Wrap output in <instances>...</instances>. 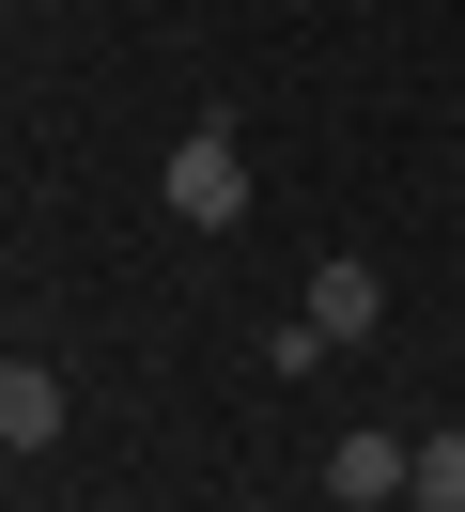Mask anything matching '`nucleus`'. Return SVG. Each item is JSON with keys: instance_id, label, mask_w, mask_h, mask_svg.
Here are the masks:
<instances>
[{"instance_id": "obj_3", "label": "nucleus", "mask_w": 465, "mask_h": 512, "mask_svg": "<svg viewBox=\"0 0 465 512\" xmlns=\"http://www.w3.org/2000/svg\"><path fill=\"white\" fill-rule=\"evenodd\" d=\"M403 466H419V435H341V450H326V512H388Z\"/></svg>"}, {"instance_id": "obj_4", "label": "nucleus", "mask_w": 465, "mask_h": 512, "mask_svg": "<svg viewBox=\"0 0 465 512\" xmlns=\"http://www.w3.org/2000/svg\"><path fill=\"white\" fill-rule=\"evenodd\" d=\"M62 435V373L47 357H0V450H47Z\"/></svg>"}, {"instance_id": "obj_1", "label": "nucleus", "mask_w": 465, "mask_h": 512, "mask_svg": "<svg viewBox=\"0 0 465 512\" xmlns=\"http://www.w3.org/2000/svg\"><path fill=\"white\" fill-rule=\"evenodd\" d=\"M155 187H171V218H186V233H233V218H248V140H233V125H186Z\"/></svg>"}, {"instance_id": "obj_2", "label": "nucleus", "mask_w": 465, "mask_h": 512, "mask_svg": "<svg viewBox=\"0 0 465 512\" xmlns=\"http://www.w3.org/2000/svg\"><path fill=\"white\" fill-rule=\"evenodd\" d=\"M295 326H310L326 357H341V342H372V326H388V280H372L357 249H326V264H310V311H295Z\"/></svg>"}, {"instance_id": "obj_5", "label": "nucleus", "mask_w": 465, "mask_h": 512, "mask_svg": "<svg viewBox=\"0 0 465 512\" xmlns=\"http://www.w3.org/2000/svg\"><path fill=\"white\" fill-rule=\"evenodd\" d=\"M403 497H434V512H465V419H450V435H419V466H403Z\"/></svg>"}]
</instances>
